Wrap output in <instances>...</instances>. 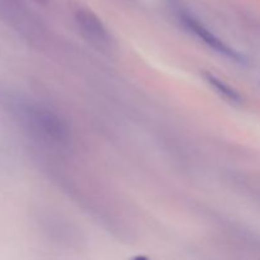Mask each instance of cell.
Masks as SVG:
<instances>
[{
    "label": "cell",
    "mask_w": 260,
    "mask_h": 260,
    "mask_svg": "<svg viewBox=\"0 0 260 260\" xmlns=\"http://www.w3.org/2000/svg\"><path fill=\"white\" fill-rule=\"evenodd\" d=\"M180 22L183 23V25H184L190 33L197 36V37L200 38L201 41H203L210 48L217 51L218 53L231 58V60L238 61V62H244V58L241 57L240 53H238L235 50H233V48H231L230 46L226 45L223 41H221L215 33L211 32L203 23H201L200 20H198L197 18L193 17L192 14H189V13H182V14H180Z\"/></svg>",
    "instance_id": "7a4b0ae2"
},
{
    "label": "cell",
    "mask_w": 260,
    "mask_h": 260,
    "mask_svg": "<svg viewBox=\"0 0 260 260\" xmlns=\"http://www.w3.org/2000/svg\"><path fill=\"white\" fill-rule=\"evenodd\" d=\"M20 121L32 134L51 142H63L69 139V127L62 117L40 104L24 103L17 107Z\"/></svg>",
    "instance_id": "6da1fadb"
},
{
    "label": "cell",
    "mask_w": 260,
    "mask_h": 260,
    "mask_svg": "<svg viewBox=\"0 0 260 260\" xmlns=\"http://www.w3.org/2000/svg\"><path fill=\"white\" fill-rule=\"evenodd\" d=\"M205 79H206V81L210 84L211 88H212L213 90L217 91V93L220 94L223 99L229 101L230 103H240L241 102L240 94H239L235 89L231 88L229 84H226L225 81L220 80V79L216 78L215 75H212V74H208V73H205Z\"/></svg>",
    "instance_id": "277c9868"
},
{
    "label": "cell",
    "mask_w": 260,
    "mask_h": 260,
    "mask_svg": "<svg viewBox=\"0 0 260 260\" xmlns=\"http://www.w3.org/2000/svg\"><path fill=\"white\" fill-rule=\"evenodd\" d=\"M76 24L84 37L96 47H107L111 42L108 30L91 10L80 9L75 14Z\"/></svg>",
    "instance_id": "3957f363"
}]
</instances>
